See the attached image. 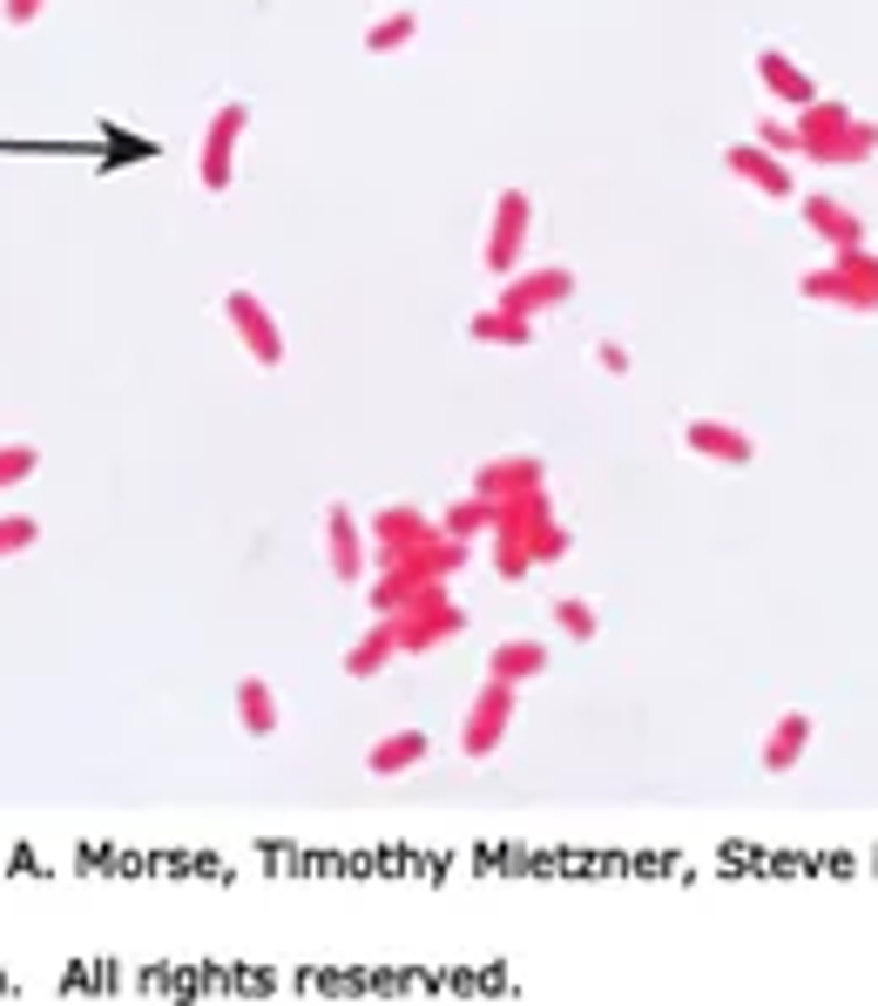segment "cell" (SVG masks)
I'll use <instances>...</instances> for the list:
<instances>
[{
    "label": "cell",
    "instance_id": "6da1fadb",
    "mask_svg": "<svg viewBox=\"0 0 878 1006\" xmlns=\"http://www.w3.org/2000/svg\"><path fill=\"white\" fill-rule=\"evenodd\" d=\"M385 622H392V635H398V656H426V649H439V641H453V635L466 628V615L453 609L447 581H419V594H413L398 615H385Z\"/></svg>",
    "mask_w": 878,
    "mask_h": 1006
},
{
    "label": "cell",
    "instance_id": "7a4b0ae2",
    "mask_svg": "<svg viewBox=\"0 0 878 1006\" xmlns=\"http://www.w3.org/2000/svg\"><path fill=\"white\" fill-rule=\"evenodd\" d=\"M507 722H513V682H500V675H487V690L466 703V722H460V756H494L500 750V737H507Z\"/></svg>",
    "mask_w": 878,
    "mask_h": 1006
},
{
    "label": "cell",
    "instance_id": "3957f363",
    "mask_svg": "<svg viewBox=\"0 0 878 1006\" xmlns=\"http://www.w3.org/2000/svg\"><path fill=\"white\" fill-rule=\"evenodd\" d=\"M805 750H811V716L805 709H784L771 730H764V743H756V763H764L771 777H784V771L805 763Z\"/></svg>",
    "mask_w": 878,
    "mask_h": 1006
},
{
    "label": "cell",
    "instance_id": "277c9868",
    "mask_svg": "<svg viewBox=\"0 0 878 1006\" xmlns=\"http://www.w3.org/2000/svg\"><path fill=\"white\" fill-rule=\"evenodd\" d=\"M426 756H432V737L426 730H392V737H379L366 750V771L372 777H406L413 763H426Z\"/></svg>",
    "mask_w": 878,
    "mask_h": 1006
},
{
    "label": "cell",
    "instance_id": "5b68a950",
    "mask_svg": "<svg viewBox=\"0 0 878 1006\" xmlns=\"http://www.w3.org/2000/svg\"><path fill=\"white\" fill-rule=\"evenodd\" d=\"M541 669H547V641H534V635H513V641H500V649L487 656V675L513 682V690H521V682H534Z\"/></svg>",
    "mask_w": 878,
    "mask_h": 1006
},
{
    "label": "cell",
    "instance_id": "8992f818",
    "mask_svg": "<svg viewBox=\"0 0 878 1006\" xmlns=\"http://www.w3.org/2000/svg\"><path fill=\"white\" fill-rule=\"evenodd\" d=\"M236 722H244L251 737H270L277 722H285V703H277V690H270L264 675H244V682H236Z\"/></svg>",
    "mask_w": 878,
    "mask_h": 1006
},
{
    "label": "cell",
    "instance_id": "52a82bcc",
    "mask_svg": "<svg viewBox=\"0 0 878 1006\" xmlns=\"http://www.w3.org/2000/svg\"><path fill=\"white\" fill-rule=\"evenodd\" d=\"M325 560H332L338 581H351L358 568H366V547H358V528H351L345 507H332V520H325Z\"/></svg>",
    "mask_w": 878,
    "mask_h": 1006
},
{
    "label": "cell",
    "instance_id": "ba28073f",
    "mask_svg": "<svg viewBox=\"0 0 878 1006\" xmlns=\"http://www.w3.org/2000/svg\"><path fill=\"white\" fill-rule=\"evenodd\" d=\"M392 656H398V635H392V622L379 615V628H372V635H358V641H351V656H345V675H351V682H366V675H379Z\"/></svg>",
    "mask_w": 878,
    "mask_h": 1006
},
{
    "label": "cell",
    "instance_id": "9c48e42d",
    "mask_svg": "<svg viewBox=\"0 0 878 1006\" xmlns=\"http://www.w3.org/2000/svg\"><path fill=\"white\" fill-rule=\"evenodd\" d=\"M372 534H379V568H392V560H406V547H419L426 520L419 513H379Z\"/></svg>",
    "mask_w": 878,
    "mask_h": 1006
},
{
    "label": "cell",
    "instance_id": "30bf717a",
    "mask_svg": "<svg viewBox=\"0 0 878 1006\" xmlns=\"http://www.w3.org/2000/svg\"><path fill=\"white\" fill-rule=\"evenodd\" d=\"M230 325L244 332V345H251V351L264 358V366H270L277 351H285V345H277V332H270V317H264V311H257L251 298H230Z\"/></svg>",
    "mask_w": 878,
    "mask_h": 1006
},
{
    "label": "cell",
    "instance_id": "8fae6325",
    "mask_svg": "<svg viewBox=\"0 0 878 1006\" xmlns=\"http://www.w3.org/2000/svg\"><path fill=\"white\" fill-rule=\"evenodd\" d=\"M413 594H419V575L406 568V560H392V568H385V575L372 581V594H366V601H372L379 615H398V609H406Z\"/></svg>",
    "mask_w": 878,
    "mask_h": 1006
},
{
    "label": "cell",
    "instance_id": "7c38bea8",
    "mask_svg": "<svg viewBox=\"0 0 878 1006\" xmlns=\"http://www.w3.org/2000/svg\"><path fill=\"white\" fill-rule=\"evenodd\" d=\"M236 123H244V108H223V123H217V136H210V155H204V183H210V189L230 183V142H236Z\"/></svg>",
    "mask_w": 878,
    "mask_h": 1006
},
{
    "label": "cell",
    "instance_id": "4fadbf2b",
    "mask_svg": "<svg viewBox=\"0 0 878 1006\" xmlns=\"http://www.w3.org/2000/svg\"><path fill=\"white\" fill-rule=\"evenodd\" d=\"M521 230H528V204H521V196H507V204H500V223H494V244H487V257H494V264H507V257H513V244H521Z\"/></svg>",
    "mask_w": 878,
    "mask_h": 1006
},
{
    "label": "cell",
    "instance_id": "5bb4252c",
    "mask_svg": "<svg viewBox=\"0 0 878 1006\" xmlns=\"http://www.w3.org/2000/svg\"><path fill=\"white\" fill-rule=\"evenodd\" d=\"M554 298H568V277L562 270H541V277H528V285L513 291V311H534V304H554Z\"/></svg>",
    "mask_w": 878,
    "mask_h": 1006
},
{
    "label": "cell",
    "instance_id": "9a60e30c",
    "mask_svg": "<svg viewBox=\"0 0 878 1006\" xmlns=\"http://www.w3.org/2000/svg\"><path fill=\"white\" fill-rule=\"evenodd\" d=\"M690 439H696V453H724V460H743V453H750L730 426H709V419H696V426H690Z\"/></svg>",
    "mask_w": 878,
    "mask_h": 1006
},
{
    "label": "cell",
    "instance_id": "2e32d148",
    "mask_svg": "<svg viewBox=\"0 0 878 1006\" xmlns=\"http://www.w3.org/2000/svg\"><path fill=\"white\" fill-rule=\"evenodd\" d=\"M554 622H562V635H575V641H594V609L588 601H554Z\"/></svg>",
    "mask_w": 878,
    "mask_h": 1006
},
{
    "label": "cell",
    "instance_id": "e0dca14e",
    "mask_svg": "<svg viewBox=\"0 0 878 1006\" xmlns=\"http://www.w3.org/2000/svg\"><path fill=\"white\" fill-rule=\"evenodd\" d=\"M521 547H528V560H562V554H568V534L554 528V520H541V528H534Z\"/></svg>",
    "mask_w": 878,
    "mask_h": 1006
},
{
    "label": "cell",
    "instance_id": "ac0fdd59",
    "mask_svg": "<svg viewBox=\"0 0 878 1006\" xmlns=\"http://www.w3.org/2000/svg\"><path fill=\"white\" fill-rule=\"evenodd\" d=\"M21 547H34V520L27 513H0V560L21 554Z\"/></svg>",
    "mask_w": 878,
    "mask_h": 1006
},
{
    "label": "cell",
    "instance_id": "d6986e66",
    "mask_svg": "<svg viewBox=\"0 0 878 1006\" xmlns=\"http://www.w3.org/2000/svg\"><path fill=\"white\" fill-rule=\"evenodd\" d=\"M27 473H34V447H0V487H14Z\"/></svg>",
    "mask_w": 878,
    "mask_h": 1006
},
{
    "label": "cell",
    "instance_id": "ffe728a7",
    "mask_svg": "<svg viewBox=\"0 0 878 1006\" xmlns=\"http://www.w3.org/2000/svg\"><path fill=\"white\" fill-rule=\"evenodd\" d=\"M473 332H481V338H507V345H521V338H528V332H521V317H513V311H507V317H500V311H487V317H481Z\"/></svg>",
    "mask_w": 878,
    "mask_h": 1006
},
{
    "label": "cell",
    "instance_id": "44dd1931",
    "mask_svg": "<svg viewBox=\"0 0 878 1006\" xmlns=\"http://www.w3.org/2000/svg\"><path fill=\"white\" fill-rule=\"evenodd\" d=\"M487 520H494V513H481V507H453V520H447V534H453V541H466V534H481V528H487Z\"/></svg>",
    "mask_w": 878,
    "mask_h": 1006
},
{
    "label": "cell",
    "instance_id": "7402d4cb",
    "mask_svg": "<svg viewBox=\"0 0 878 1006\" xmlns=\"http://www.w3.org/2000/svg\"><path fill=\"white\" fill-rule=\"evenodd\" d=\"M764 82H771V89H784V95H805V82H797V74H790L777 55H764Z\"/></svg>",
    "mask_w": 878,
    "mask_h": 1006
},
{
    "label": "cell",
    "instance_id": "603a6c76",
    "mask_svg": "<svg viewBox=\"0 0 878 1006\" xmlns=\"http://www.w3.org/2000/svg\"><path fill=\"white\" fill-rule=\"evenodd\" d=\"M406 34H413V21H406V14H398V21H379V27H372V48H398Z\"/></svg>",
    "mask_w": 878,
    "mask_h": 1006
},
{
    "label": "cell",
    "instance_id": "cb8c5ba5",
    "mask_svg": "<svg viewBox=\"0 0 878 1006\" xmlns=\"http://www.w3.org/2000/svg\"><path fill=\"white\" fill-rule=\"evenodd\" d=\"M811 223H818V230H831V236H852V223L837 217V210H824V204H811Z\"/></svg>",
    "mask_w": 878,
    "mask_h": 1006
}]
</instances>
